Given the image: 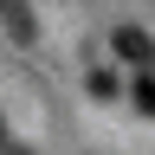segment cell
I'll return each instance as SVG.
<instances>
[{
  "label": "cell",
  "mask_w": 155,
  "mask_h": 155,
  "mask_svg": "<svg viewBox=\"0 0 155 155\" xmlns=\"http://www.w3.org/2000/svg\"><path fill=\"white\" fill-rule=\"evenodd\" d=\"M110 45H116V58H129L136 71H149V65H155V39H149L142 26H116V39H110Z\"/></svg>",
  "instance_id": "cell-1"
},
{
  "label": "cell",
  "mask_w": 155,
  "mask_h": 155,
  "mask_svg": "<svg viewBox=\"0 0 155 155\" xmlns=\"http://www.w3.org/2000/svg\"><path fill=\"white\" fill-rule=\"evenodd\" d=\"M0 26H7L19 45H26V39L39 32V19H32V7H26V0H0Z\"/></svg>",
  "instance_id": "cell-2"
},
{
  "label": "cell",
  "mask_w": 155,
  "mask_h": 155,
  "mask_svg": "<svg viewBox=\"0 0 155 155\" xmlns=\"http://www.w3.org/2000/svg\"><path fill=\"white\" fill-rule=\"evenodd\" d=\"M136 110H142V116H155V78H149V71L136 78Z\"/></svg>",
  "instance_id": "cell-3"
},
{
  "label": "cell",
  "mask_w": 155,
  "mask_h": 155,
  "mask_svg": "<svg viewBox=\"0 0 155 155\" xmlns=\"http://www.w3.org/2000/svg\"><path fill=\"white\" fill-rule=\"evenodd\" d=\"M7 155H26V149H7Z\"/></svg>",
  "instance_id": "cell-4"
}]
</instances>
